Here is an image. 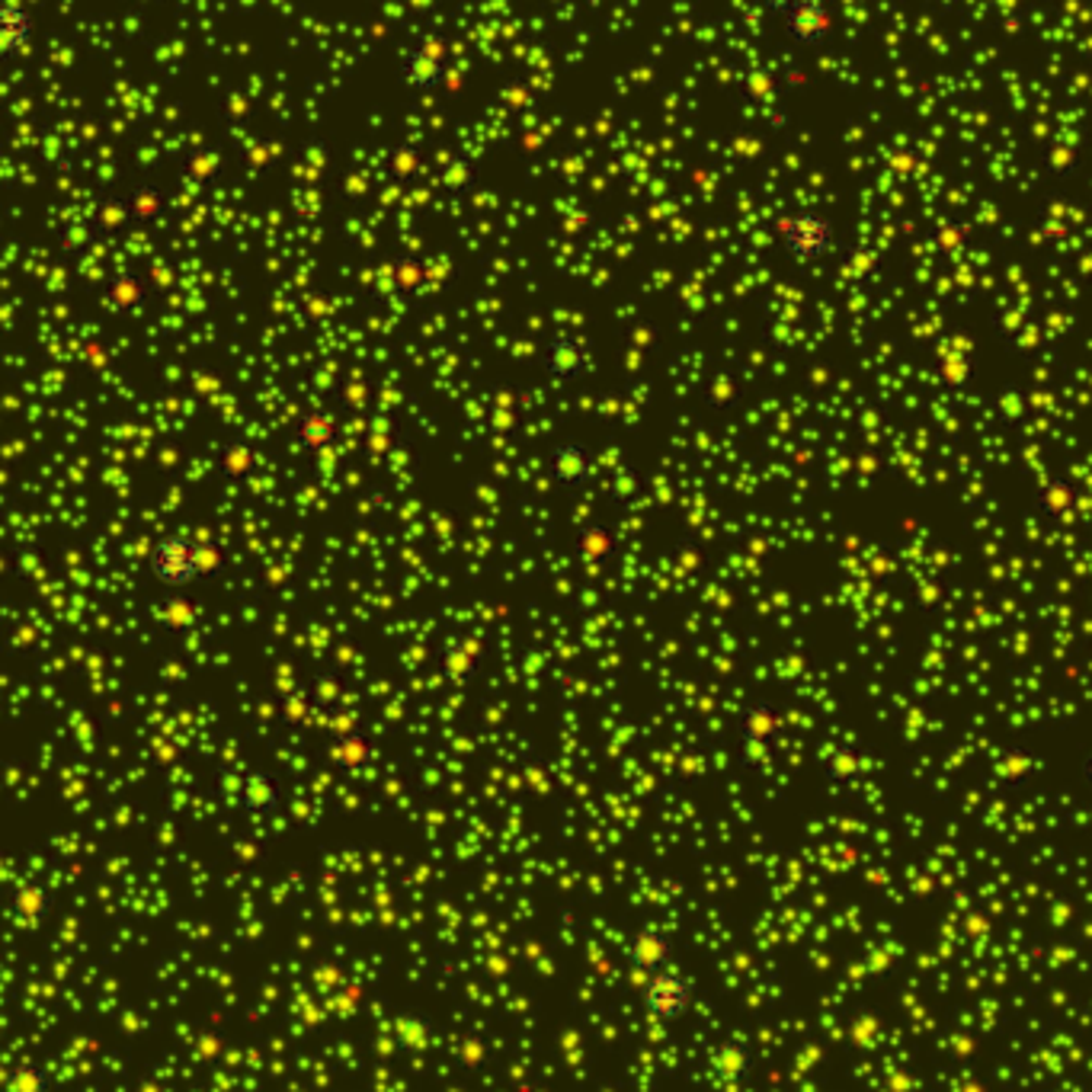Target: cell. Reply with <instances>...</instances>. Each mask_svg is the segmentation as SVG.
Listing matches in <instances>:
<instances>
[{
    "mask_svg": "<svg viewBox=\"0 0 1092 1092\" xmlns=\"http://www.w3.org/2000/svg\"><path fill=\"white\" fill-rule=\"evenodd\" d=\"M696 1003V983L673 967H663L657 974H647L642 987V1006L647 1016L657 1023H676L683 1019Z\"/></svg>",
    "mask_w": 1092,
    "mask_h": 1092,
    "instance_id": "1",
    "label": "cell"
},
{
    "mask_svg": "<svg viewBox=\"0 0 1092 1092\" xmlns=\"http://www.w3.org/2000/svg\"><path fill=\"white\" fill-rule=\"evenodd\" d=\"M770 13L778 16L782 33L795 46L817 49V46H824L834 36V13H830L827 3H817V0H782V3H772Z\"/></svg>",
    "mask_w": 1092,
    "mask_h": 1092,
    "instance_id": "2",
    "label": "cell"
},
{
    "mask_svg": "<svg viewBox=\"0 0 1092 1092\" xmlns=\"http://www.w3.org/2000/svg\"><path fill=\"white\" fill-rule=\"evenodd\" d=\"M778 241L795 259H821L834 247V221L821 212H795L778 221Z\"/></svg>",
    "mask_w": 1092,
    "mask_h": 1092,
    "instance_id": "3",
    "label": "cell"
},
{
    "mask_svg": "<svg viewBox=\"0 0 1092 1092\" xmlns=\"http://www.w3.org/2000/svg\"><path fill=\"white\" fill-rule=\"evenodd\" d=\"M401 77L410 90L430 93L440 90L449 77V42L446 36L427 33L401 62Z\"/></svg>",
    "mask_w": 1092,
    "mask_h": 1092,
    "instance_id": "4",
    "label": "cell"
},
{
    "mask_svg": "<svg viewBox=\"0 0 1092 1092\" xmlns=\"http://www.w3.org/2000/svg\"><path fill=\"white\" fill-rule=\"evenodd\" d=\"M151 577L164 586H190L193 580H199V568H195V542L183 538V535H164L154 551H151Z\"/></svg>",
    "mask_w": 1092,
    "mask_h": 1092,
    "instance_id": "5",
    "label": "cell"
},
{
    "mask_svg": "<svg viewBox=\"0 0 1092 1092\" xmlns=\"http://www.w3.org/2000/svg\"><path fill=\"white\" fill-rule=\"evenodd\" d=\"M782 731V718L778 711L766 702H753L744 708L740 714V740H744V753L747 763H757L770 753V744L775 740V734Z\"/></svg>",
    "mask_w": 1092,
    "mask_h": 1092,
    "instance_id": "6",
    "label": "cell"
},
{
    "mask_svg": "<svg viewBox=\"0 0 1092 1092\" xmlns=\"http://www.w3.org/2000/svg\"><path fill=\"white\" fill-rule=\"evenodd\" d=\"M545 465H548V478L564 487H583L593 478V455L583 443H574V440L555 443Z\"/></svg>",
    "mask_w": 1092,
    "mask_h": 1092,
    "instance_id": "7",
    "label": "cell"
},
{
    "mask_svg": "<svg viewBox=\"0 0 1092 1092\" xmlns=\"http://www.w3.org/2000/svg\"><path fill=\"white\" fill-rule=\"evenodd\" d=\"M589 366V350L586 343L571 337V333H558L548 340L545 346V372L555 379V382H574L586 372Z\"/></svg>",
    "mask_w": 1092,
    "mask_h": 1092,
    "instance_id": "8",
    "label": "cell"
},
{
    "mask_svg": "<svg viewBox=\"0 0 1092 1092\" xmlns=\"http://www.w3.org/2000/svg\"><path fill=\"white\" fill-rule=\"evenodd\" d=\"M29 39H33V13L16 3V0H7L0 7V49H3V59H16L23 49H29Z\"/></svg>",
    "mask_w": 1092,
    "mask_h": 1092,
    "instance_id": "9",
    "label": "cell"
},
{
    "mask_svg": "<svg viewBox=\"0 0 1092 1092\" xmlns=\"http://www.w3.org/2000/svg\"><path fill=\"white\" fill-rule=\"evenodd\" d=\"M148 302V285L135 269H123L116 276H110L106 289H103V305L116 315L123 312H138Z\"/></svg>",
    "mask_w": 1092,
    "mask_h": 1092,
    "instance_id": "10",
    "label": "cell"
},
{
    "mask_svg": "<svg viewBox=\"0 0 1092 1092\" xmlns=\"http://www.w3.org/2000/svg\"><path fill=\"white\" fill-rule=\"evenodd\" d=\"M295 440L299 446L305 452H323L333 446L337 440V420L330 410H305L299 420H295Z\"/></svg>",
    "mask_w": 1092,
    "mask_h": 1092,
    "instance_id": "11",
    "label": "cell"
},
{
    "mask_svg": "<svg viewBox=\"0 0 1092 1092\" xmlns=\"http://www.w3.org/2000/svg\"><path fill=\"white\" fill-rule=\"evenodd\" d=\"M670 952H673V945H670V939H666L663 932L644 929V932H638V936L632 939V945H628V962L635 964V967H642V970H647V974H657V970L666 967Z\"/></svg>",
    "mask_w": 1092,
    "mask_h": 1092,
    "instance_id": "12",
    "label": "cell"
},
{
    "mask_svg": "<svg viewBox=\"0 0 1092 1092\" xmlns=\"http://www.w3.org/2000/svg\"><path fill=\"white\" fill-rule=\"evenodd\" d=\"M481 647L474 644V638H452L443 647V673L449 676L452 683H465L471 680L474 666H478Z\"/></svg>",
    "mask_w": 1092,
    "mask_h": 1092,
    "instance_id": "13",
    "label": "cell"
},
{
    "mask_svg": "<svg viewBox=\"0 0 1092 1092\" xmlns=\"http://www.w3.org/2000/svg\"><path fill=\"white\" fill-rule=\"evenodd\" d=\"M577 548L580 558H583L586 564H602V561H609V555L615 551V535H612L602 522H586V525H580Z\"/></svg>",
    "mask_w": 1092,
    "mask_h": 1092,
    "instance_id": "14",
    "label": "cell"
},
{
    "mask_svg": "<svg viewBox=\"0 0 1092 1092\" xmlns=\"http://www.w3.org/2000/svg\"><path fill=\"white\" fill-rule=\"evenodd\" d=\"M126 221H131L129 212V199L126 195H103L90 225L97 234H119L126 228Z\"/></svg>",
    "mask_w": 1092,
    "mask_h": 1092,
    "instance_id": "15",
    "label": "cell"
},
{
    "mask_svg": "<svg viewBox=\"0 0 1092 1092\" xmlns=\"http://www.w3.org/2000/svg\"><path fill=\"white\" fill-rule=\"evenodd\" d=\"M126 199H129V212L135 225H148V221H154V218L164 212V205H167V193H164L161 187H154V183H138V187H131V193L126 195Z\"/></svg>",
    "mask_w": 1092,
    "mask_h": 1092,
    "instance_id": "16",
    "label": "cell"
},
{
    "mask_svg": "<svg viewBox=\"0 0 1092 1092\" xmlns=\"http://www.w3.org/2000/svg\"><path fill=\"white\" fill-rule=\"evenodd\" d=\"M747 1070H750V1051H747V1044H740V1041H727V1044L718 1047V1054H714V1074H718L721 1080L734 1083V1080H740Z\"/></svg>",
    "mask_w": 1092,
    "mask_h": 1092,
    "instance_id": "17",
    "label": "cell"
},
{
    "mask_svg": "<svg viewBox=\"0 0 1092 1092\" xmlns=\"http://www.w3.org/2000/svg\"><path fill=\"white\" fill-rule=\"evenodd\" d=\"M254 449L244 443V440H231L225 449H221V471H225V478H231V481H244L251 471H254Z\"/></svg>",
    "mask_w": 1092,
    "mask_h": 1092,
    "instance_id": "18",
    "label": "cell"
},
{
    "mask_svg": "<svg viewBox=\"0 0 1092 1092\" xmlns=\"http://www.w3.org/2000/svg\"><path fill=\"white\" fill-rule=\"evenodd\" d=\"M420 167H423V154H420V148L417 144H394L391 151H388V170H391V177H397V180H414L417 174H420Z\"/></svg>",
    "mask_w": 1092,
    "mask_h": 1092,
    "instance_id": "19",
    "label": "cell"
},
{
    "mask_svg": "<svg viewBox=\"0 0 1092 1092\" xmlns=\"http://www.w3.org/2000/svg\"><path fill=\"white\" fill-rule=\"evenodd\" d=\"M195 568H199V577H218L225 571V551L215 538L195 542Z\"/></svg>",
    "mask_w": 1092,
    "mask_h": 1092,
    "instance_id": "20",
    "label": "cell"
},
{
    "mask_svg": "<svg viewBox=\"0 0 1092 1092\" xmlns=\"http://www.w3.org/2000/svg\"><path fill=\"white\" fill-rule=\"evenodd\" d=\"M859 770H862V760H859V753L849 750V747L834 750V753L827 757V763H824V772H827L834 782H852V778L859 775Z\"/></svg>",
    "mask_w": 1092,
    "mask_h": 1092,
    "instance_id": "21",
    "label": "cell"
},
{
    "mask_svg": "<svg viewBox=\"0 0 1092 1092\" xmlns=\"http://www.w3.org/2000/svg\"><path fill=\"white\" fill-rule=\"evenodd\" d=\"M241 804H247V808H257V811H272V808H276V785H272V782H266L263 775H254L251 782H244Z\"/></svg>",
    "mask_w": 1092,
    "mask_h": 1092,
    "instance_id": "22",
    "label": "cell"
},
{
    "mask_svg": "<svg viewBox=\"0 0 1092 1092\" xmlns=\"http://www.w3.org/2000/svg\"><path fill=\"white\" fill-rule=\"evenodd\" d=\"M221 167V154L215 148H199L193 154H187V164L183 170L193 177V180H212Z\"/></svg>",
    "mask_w": 1092,
    "mask_h": 1092,
    "instance_id": "23",
    "label": "cell"
},
{
    "mask_svg": "<svg viewBox=\"0 0 1092 1092\" xmlns=\"http://www.w3.org/2000/svg\"><path fill=\"white\" fill-rule=\"evenodd\" d=\"M7 1092H49V1077H46L42 1067H36V1064H23V1067L13 1070V1077H10V1090Z\"/></svg>",
    "mask_w": 1092,
    "mask_h": 1092,
    "instance_id": "24",
    "label": "cell"
},
{
    "mask_svg": "<svg viewBox=\"0 0 1092 1092\" xmlns=\"http://www.w3.org/2000/svg\"><path fill=\"white\" fill-rule=\"evenodd\" d=\"M427 279V266L420 263L417 257H397L394 259V282L401 292H410L417 289L420 282Z\"/></svg>",
    "mask_w": 1092,
    "mask_h": 1092,
    "instance_id": "25",
    "label": "cell"
},
{
    "mask_svg": "<svg viewBox=\"0 0 1092 1092\" xmlns=\"http://www.w3.org/2000/svg\"><path fill=\"white\" fill-rule=\"evenodd\" d=\"M164 622L174 628H190L195 622V606L187 596H170L164 606Z\"/></svg>",
    "mask_w": 1092,
    "mask_h": 1092,
    "instance_id": "26",
    "label": "cell"
},
{
    "mask_svg": "<svg viewBox=\"0 0 1092 1092\" xmlns=\"http://www.w3.org/2000/svg\"><path fill=\"white\" fill-rule=\"evenodd\" d=\"M471 180H474V164L471 161H465V157H458V161H452L449 167H446V174H443V183L449 187V190H465V187H471Z\"/></svg>",
    "mask_w": 1092,
    "mask_h": 1092,
    "instance_id": "27",
    "label": "cell"
},
{
    "mask_svg": "<svg viewBox=\"0 0 1092 1092\" xmlns=\"http://www.w3.org/2000/svg\"><path fill=\"white\" fill-rule=\"evenodd\" d=\"M1083 778H1087V785H1090L1092 791V753L1083 760Z\"/></svg>",
    "mask_w": 1092,
    "mask_h": 1092,
    "instance_id": "28",
    "label": "cell"
}]
</instances>
